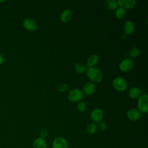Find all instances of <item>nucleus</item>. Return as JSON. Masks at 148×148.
Returning a JSON list of instances; mask_svg holds the SVG:
<instances>
[{
  "label": "nucleus",
  "mask_w": 148,
  "mask_h": 148,
  "mask_svg": "<svg viewBox=\"0 0 148 148\" xmlns=\"http://www.w3.org/2000/svg\"><path fill=\"white\" fill-rule=\"evenodd\" d=\"M87 76L92 82L99 83L102 79V73L101 70L97 67H90L86 71Z\"/></svg>",
  "instance_id": "obj_1"
},
{
  "label": "nucleus",
  "mask_w": 148,
  "mask_h": 148,
  "mask_svg": "<svg viewBox=\"0 0 148 148\" xmlns=\"http://www.w3.org/2000/svg\"><path fill=\"white\" fill-rule=\"evenodd\" d=\"M138 110L141 113H146L148 112V95L146 94L141 95L138 101Z\"/></svg>",
  "instance_id": "obj_2"
},
{
  "label": "nucleus",
  "mask_w": 148,
  "mask_h": 148,
  "mask_svg": "<svg viewBox=\"0 0 148 148\" xmlns=\"http://www.w3.org/2000/svg\"><path fill=\"white\" fill-rule=\"evenodd\" d=\"M113 86L114 88L118 91H124L127 87V84L125 80L122 77H117L113 80Z\"/></svg>",
  "instance_id": "obj_3"
},
{
  "label": "nucleus",
  "mask_w": 148,
  "mask_h": 148,
  "mask_svg": "<svg viewBox=\"0 0 148 148\" xmlns=\"http://www.w3.org/2000/svg\"><path fill=\"white\" fill-rule=\"evenodd\" d=\"M68 98L71 102H80L83 98V93L80 89L74 88L69 91Z\"/></svg>",
  "instance_id": "obj_4"
},
{
  "label": "nucleus",
  "mask_w": 148,
  "mask_h": 148,
  "mask_svg": "<svg viewBox=\"0 0 148 148\" xmlns=\"http://www.w3.org/2000/svg\"><path fill=\"white\" fill-rule=\"evenodd\" d=\"M134 65V61L130 58L123 59L119 64V68L123 72H128L131 71Z\"/></svg>",
  "instance_id": "obj_5"
},
{
  "label": "nucleus",
  "mask_w": 148,
  "mask_h": 148,
  "mask_svg": "<svg viewBox=\"0 0 148 148\" xmlns=\"http://www.w3.org/2000/svg\"><path fill=\"white\" fill-rule=\"evenodd\" d=\"M53 148H68V143L66 139L63 137L58 136L56 138L52 143Z\"/></svg>",
  "instance_id": "obj_6"
},
{
  "label": "nucleus",
  "mask_w": 148,
  "mask_h": 148,
  "mask_svg": "<svg viewBox=\"0 0 148 148\" xmlns=\"http://www.w3.org/2000/svg\"><path fill=\"white\" fill-rule=\"evenodd\" d=\"M90 116L91 120L93 121L95 123H99L102 120L103 117V113L101 109L95 108L91 111Z\"/></svg>",
  "instance_id": "obj_7"
},
{
  "label": "nucleus",
  "mask_w": 148,
  "mask_h": 148,
  "mask_svg": "<svg viewBox=\"0 0 148 148\" xmlns=\"http://www.w3.org/2000/svg\"><path fill=\"white\" fill-rule=\"evenodd\" d=\"M127 117L131 121H137L141 117V113L140 111L135 108H132L128 110L127 113Z\"/></svg>",
  "instance_id": "obj_8"
},
{
  "label": "nucleus",
  "mask_w": 148,
  "mask_h": 148,
  "mask_svg": "<svg viewBox=\"0 0 148 148\" xmlns=\"http://www.w3.org/2000/svg\"><path fill=\"white\" fill-rule=\"evenodd\" d=\"M23 26L28 31H34L37 28L36 22L32 18H27L23 21Z\"/></svg>",
  "instance_id": "obj_9"
},
{
  "label": "nucleus",
  "mask_w": 148,
  "mask_h": 148,
  "mask_svg": "<svg viewBox=\"0 0 148 148\" xmlns=\"http://www.w3.org/2000/svg\"><path fill=\"white\" fill-rule=\"evenodd\" d=\"M95 91V85L92 82H87L83 86V93L86 95H92Z\"/></svg>",
  "instance_id": "obj_10"
},
{
  "label": "nucleus",
  "mask_w": 148,
  "mask_h": 148,
  "mask_svg": "<svg viewBox=\"0 0 148 148\" xmlns=\"http://www.w3.org/2000/svg\"><path fill=\"white\" fill-rule=\"evenodd\" d=\"M118 5L120 7L124 9H131L132 8L136 3L135 0H119L117 1Z\"/></svg>",
  "instance_id": "obj_11"
},
{
  "label": "nucleus",
  "mask_w": 148,
  "mask_h": 148,
  "mask_svg": "<svg viewBox=\"0 0 148 148\" xmlns=\"http://www.w3.org/2000/svg\"><path fill=\"white\" fill-rule=\"evenodd\" d=\"M123 29L125 34L127 35H131L133 34L135 31L134 23L131 20L127 21L124 24Z\"/></svg>",
  "instance_id": "obj_12"
},
{
  "label": "nucleus",
  "mask_w": 148,
  "mask_h": 148,
  "mask_svg": "<svg viewBox=\"0 0 148 148\" xmlns=\"http://www.w3.org/2000/svg\"><path fill=\"white\" fill-rule=\"evenodd\" d=\"M72 17V12L69 9H66L64 10L61 15H60V20L64 23H68L69 21Z\"/></svg>",
  "instance_id": "obj_13"
},
{
  "label": "nucleus",
  "mask_w": 148,
  "mask_h": 148,
  "mask_svg": "<svg viewBox=\"0 0 148 148\" xmlns=\"http://www.w3.org/2000/svg\"><path fill=\"white\" fill-rule=\"evenodd\" d=\"M34 148H47V144L44 138L38 137L33 142Z\"/></svg>",
  "instance_id": "obj_14"
},
{
  "label": "nucleus",
  "mask_w": 148,
  "mask_h": 148,
  "mask_svg": "<svg viewBox=\"0 0 148 148\" xmlns=\"http://www.w3.org/2000/svg\"><path fill=\"white\" fill-rule=\"evenodd\" d=\"M128 94L131 98L138 99L141 95V91L138 87H132L129 90Z\"/></svg>",
  "instance_id": "obj_15"
},
{
  "label": "nucleus",
  "mask_w": 148,
  "mask_h": 148,
  "mask_svg": "<svg viewBox=\"0 0 148 148\" xmlns=\"http://www.w3.org/2000/svg\"><path fill=\"white\" fill-rule=\"evenodd\" d=\"M98 60H99V57L98 55L95 54H92L90 56V57L88 58L87 61V65L88 66V68L93 67L98 63Z\"/></svg>",
  "instance_id": "obj_16"
},
{
  "label": "nucleus",
  "mask_w": 148,
  "mask_h": 148,
  "mask_svg": "<svg viewBox=\"0 0 148 148\" xmlns=\"http://www.w3.org/2000/svg\"><path fill=\"white\" fill-rule=\"evenodd\" d=\"M105 3L107 8L111 10H116L119 6L117 1L115 0H108L105 2Z\"/></svg>",
  "instance_id": "obj_17"
},
{
  "label": "nucleus",
  "mask_w": 148,
  "mask_h": 148,
  "mask_svg": "<svg viewBox=\"0 0 148 148\" xmlns=\"http://www.w3.org/2000/svg\"><path fill=\"white\" fill-rule=\"evenodd\" d=\"M74 69L76 71V72H77V73H84V72H86L87 71V68L85 65L83 64L82 63L78 62L75 65Z\"/></svg>",
  "instance_id": "obj_18"
},
{
  "label": "nucleus",
  "mask_w": 148,
  "mask_h": 148,
  "mask_svg": "<svg viewBox=\"0 0 148 148\" xmlns=\"http://www.w3.org/2000/svg\"><path fill=\"white\" fill-rule=\"evenodd\" d=\"M125 13H126L125 9L123 8L119 7V8H117L116 10L115 16L118 19H122L125 16Z\"/></svg>",
  "instance_id": "obj_19"
},
{
  "label": "nucleus",
  "mask_w": 148,
  "mask_h": 148,
  "mask_svg": "<svg viewBox=\"0 0 148 148\" xmlns=\"http://www.w3.org/2000/svg\"><path fill=\"white\" fill-rule=\"evenodd\" d=\"M97 125L94 123H91L87 126V132L89 134H94L97 131Z\"/></svg>",
  "instance_id": "obj_20"
},
{
  "label": "nucleus",
  "mask_w": 148,
  "mask_h": 148,
  "mask_svg": "<svg viewBox=\"0 0 148 148\" xmlns=\"http://www.w3.org/2000/svg\"><path fill=\"white\" fill-rule=\"evenodd\" d=\"M87 108V105L84 101H80L77 105V109L80 112H84Z\"/></svg>",
  "instance_id": "obj_21"
},
{
  "label": "nucleus",
  "mask_w": 148,
  "mask_h": 148,
  "mask_svg": "<svg viewBox=\"0 0 148 148\" xmlns=\"http://www.w3.org/2000/svg\"><path fill=\"white\" fill-rule=\"evenodd\" d=\"M130 56L132 58H135L139 54V49L138 47H132L129 52Z\"/></svg>",
  "instance_id": "obj_22"
},
{
  "label": "nucleus",
  "mask_w": 148,
  "mask_h": 148,
  "mask_svg": "<svg viewBox=\"0 0 148 148\" xmlns=\"http://www.w3.org/2000/svg\"><path fill=\"white\" fill-rule=\"evenodd\" d=\"M48 133H49V132L46 128H45V127L42 128L39 132L40 137L45 139V138H46L48 135Z\"/></svg>",
  "instance_id": "obj_23"
},
{
  "label": "nucleus",
  "mask_w": 148,
  "mask_h": 148,
  "mask_svg": "<svg viewBox=\"0 0 148 148\" xmlns=\"http://www.w3.org/2000/svg\"><path fill=\"white\" fill-rule=\"evenodd\" d=\"M97 128H98L100 131H105V130L106 129V128H107V125H106V124L105 122L101 121L100 122L98 123Z\"/></svg>",
  "instance_id": "obj_24"
},
{
  "label": "nucleus",
  "mask_w": 148,
  "mask_h": 148,
  "mask_svg": "<svg viewBox=\"0 0 148 148\" xmlns=\"http://www.w3.org/2000/svg\"><path fill=\"white\" fill-rule=\"evenodd\" d=\"M68 84L66 83H62L58 87V91L60 92H63L65 91L68 88Z\"/></svg>",
  "instance_id": "obj_25"
},
{
  "label": "nucleus",
  "mask_w": 148,
  "mask_h": 148,
  "mask_svg": "<svg viewBox=\"0 0 148 148\" xmlns=\"http://www.w3.org/2000/svg\"><path fill=\"white\" fill-rule=\"evenodd\" d=\"M3 56L0 53V64H1L3 62Z\"/></svg>",
  "instance_id": "obj_26"
}]
</instances>
